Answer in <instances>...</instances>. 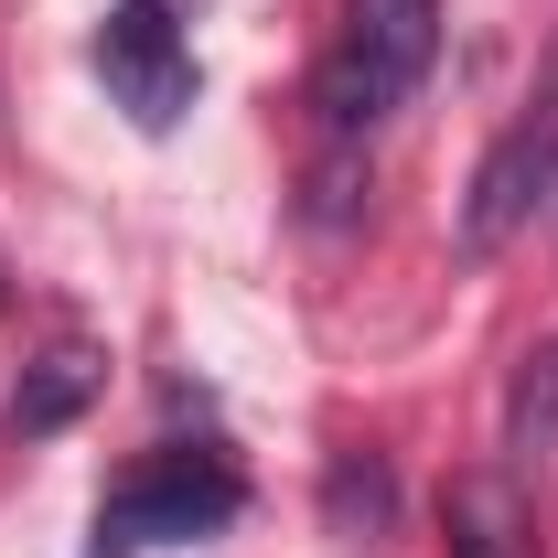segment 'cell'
I'll use <instances>...</instances> for the list:
<instances>
[{
  "mask_svg": "<svg viewBox=\"0 0 558 558\" xmlns=\"http://www.w3.org/2000/svg\"><path fill=\"white\" fill-rule=\"evenodd\" d=\"M236 473L205 462V451H161V462H140L130 484L97 505V537L86 558H140V548H172V537H215L226 515H236Z\"/></svg>",
  "mask_w": 558,
  "mask_h": 558,
  "instance_id": "cell-1",
  "label": "cell"
},
{
  "mask_svg": "<svg viewBox=\"0 0 558 558\" xmlns=\"http://www.w3.org/2000/svg\"><path fill=\"white\" fill-rule=\"evenodd\" d=\"M97 75H108V97L130 108L140 130H183V108H194V44H183L172 0H119L108 33H97Z\"/></svg>",
  "mask_w": 558,
  "mask_h": 558,
  "instance_id": "cell-2",
  "label": "cell"
},
{
  "mask_svg": "<svg viewBox=\"0 0 558 558\" xmlns=\"http://www.w3.org/2000/svg\"><path fill=\"white\" fill-rule=\"evenodd\" d=\"M548 194H558V108H537V119H515V130L473 161V194H462V247H473V258H494L505 236H526V226H537V205H548Z\"/></svg>",
  "mask_w": 558,
  "mask_h": 558,
  "instance_id": "cell-3",
  "label": "cell"
},
{
  "mask_svg": "<svg viewBox=\"0 0 558 558\" xmlns=\"http://www.w3.org/2000/svg\"><path fill=\"white\" fill-rule=\"evenodd\" d=\"M344 54L387 97H409L429 75V54H440V0H344Z\"/></svg>",
  "mask_w": 558,
  "mask_h": 558,
  "instance_id": "cell-4",
  "label": "cell"
},
{
  "mask_svg": "<svg viewBox=\"0 0 558 558\" xmlns=\"http://www.w3.org/2000/svg\"><path fill=\"white\" fill-rule=\"evenodd\" d=\"M108 387V354L97 344H54V354H33L22 365V387H11V429L22 440H54V429H75L86 418V398Z\"/></svg>",
  "mask_w": 558,
  "mask_h": 558,
  "instance_id": "cell-5",
  "label": "cell"
},
{
  "mask_svg": "<svg viewBox=\"0 0 558 558\" xmlns=\"http://www.w3.org/2000/svg\"><path fill=\"white\" fill-rule=\"evenodd\" d=\"M440 526H451V558H537L526 494L505 484V473H462V484L440 494Z\"/></svg>",
  "mask_w": 558,
  "mask_h": 558,
  "instance_id": "cell-6",
  "label": "cell"
},
{
  "mask_svg": "<svg viewBox=\"0 0 558 558\" xmlns=\"http://www.w3.org/2000/svg\"><path fill=\"white\" fill-rule=\"evenodd\" d=\"M323 526L333 537H387L398 526V473L376 451H333L323 462Z\"/></svg>",
  "mask_w": 558,
  "mask_h": 558,
  "instance_id": "cell-7",
  "label": "cell"
},
{
  "mask_svg": "<svg viewBox=\"0 0 558 558\" xmlns=\"http://www.w3.org/2000/svg\"><path fill=\"white\" fill-rule=\"evenodd\" d=\"M505 440L515 462H558V344H537L515 365V398H505Z\"/></svg>",
  "mask_w": 558,
  "mask_h": 558,
  "instance_id": "cell-8",
  "label": "cell"
},
{
  "mask_svg": "<svg viewBox=\"0 0 558 558\" xmlns=\"http://www.w3.org/2000/svg\"><path fill=\"white\" fill-rule=\"evenodd\" d=\"M312 108H323V130H333V140H354V130H376V119H387L398 97H387L376 75L354 65V54H333V65L312 75Z\"/></svg>",
  "mask_w": 558,
  "mask_h": 558,
  "instance_id": "cell-9",
  "label": "cell"
},
{
  "mask_svg": "<svg viewBox=\"0 0 558 558\" xmlns=\"http://www.w3.org/2000/svg\"><path fill=\"white\" fill-rule=\"evenodd\" d=\"M312 215H323V226L354 215V161H323V172H312Z\"/></svg>",
  "mask_w": 558,
  "mask_h": 558,
  "instance_id": "cell-10",
  "label": "cell"
}]
</instances>
